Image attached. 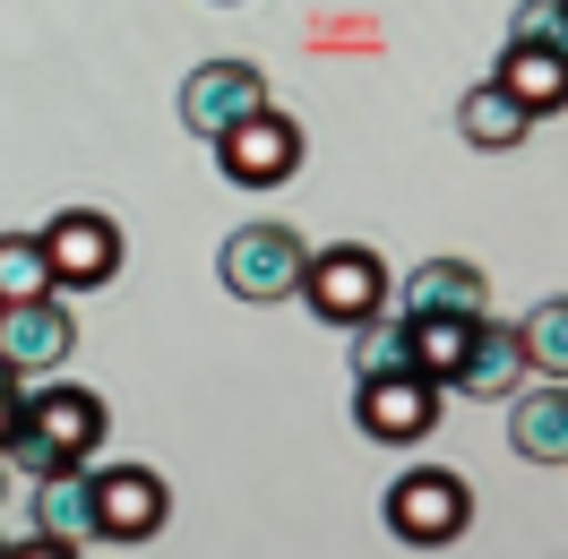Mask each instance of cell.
Returning a JSON list of instances; mask_svg holds the SVG:
<instances>
[{
    "mask_svg": "<svg viewBox=\"0 0 568 559\" xmlns=\"http://www.w3.org/2000/svg\"><path fill=\"white\" fill-rule=\"evenodd\" d=\"M104 396L95 387H70L52 379L27 396V414H18V430H9V465L27 474V482H43V474H61V465H95V448H104Z\"/></svg>",
    "mask_w": 568,
    "mask_h": 559,
    "instance_id": "6da1fadb",
    "label": "cell"
},
{
    "mask_svg": "<svg viewBox=\"0 0 568 559\" xmlns=\"http://www.w3.org/2000/svg\"><path fill=\"white\" fill-rule=\"evenodd\" d=\"M293 302H311L320 327L354 336V327H371V318L396 302V276H388V258H379V250L336 242V250H311V267H302V293H293Z\"/></svg>",
    "mask_w": 568,
    "mask_h": 559,
    "instance_id": "7a4b0ae2",
    "label": "cell"
},
{
    "mask_svg": "<svg viewBox=\"0 0 568 559\" xmlns=\"http://www.w3.org/2000/svg\"><path fill=\"white\" fill-rule=\"evenodd\" d=\"M302 267H311V250L293 224H242V233H224V258H215L224 293H242V302H293Z\"/></svg>",
    "mask_w": 568,
    "mask_h": 559,
    "instance_id": "3957f363",
    "label": "cell"
},
{
    "mask_svg": "<svg viewBox=\"0 0 568 559\" xmlns=\"http://www.w3.org/2000/svg\"><path fill=\"white\" fill-rule=\"evenodd\" d=\"M388 533L396 542H423V551H439V542H457L465 525H474V490L448 474V465H414L405 482H388Z\"/></svg>",
    "mask_w": 568,
    "mask_h": 559,
    "instance_id": "277c9868",
    "label": "cell"
},
{
    "mask_svg": "<svg viewBox=\"0 0 568 559\" xmlns=\"http://www.w3.org/2000/svg\"><path fill=\"white\" fill-rule=\"evenodd\" d=\"M215 164H224V181L233 190H284V181L302 173V121L293 112H250V121H233L224 139H215Z\"/></svg>",
    "mask_w": 568,
    "mask_h": 559,
    "instance_id": "5b68a950",
    "label": "cell"
},
{
    "mask_svg": "<svg viewBox=\"0 0 568 559\" xmlns=\"http://www.w3.org/2000/svg\"><path fill=\"white\" fill-rule=\"evenodd\" d=\"M43 258H52L61 293H95V284L121 276V224L104 207H61L43 224Z\"/></svg>",
    "mask_w": 568,
    "mask_h": 559,
    "instance_id": "8992f818",
    "label": "cell"
},
{
    "mask_svg": "<svg viewBox=\"0 0 568 559\" xmlns=\"http://www.w3.org/2000/svg\"><path fill=\"white\" fill-rule=\"evenodd\" d=\"M354 421L379 448H414L439 430V387L423 370H388V379H354Z\"/></svg>",
    "mask_w": 568,
    "mask_h": 559,
    "instance_id": "52a82bcc",
    "label": "cell"
},
{
    "mask_svg": "<svg viewBox=\"0 0 568 559\" xmlns=\"http://www.w3.org/2000/svg\"><path fill=\"white\" fill-rule=\"evenodd\" d=\"M250 112H267V70L258 61H199V70L181 78V121L199 139H224Z\"/></svg>",
    "mask_w": 568,
    "mask_h": 559,
    "instance_id": "ba28073f",
    "label": "cell"
},
{
    "mask_svg": "<svg viewBox=\"0 0 568 559\" xmlns=\"http://www.w3.org/2000/svg\"><path fill=\"white\" fill-rule=\"evenodd\" d=\"M78 353V318L61 293H43V302H0V362L18 370V379H43V370H61Z\"/></svg>",
    "mask_w": 568,
    "mask_h": 559,
    "instance_id": "9c48e42d",
    "label": "cell"
},
{
    "mask_svg": "<svg viewBox=\"0 0 568 559\" xmlns=\"http://www.w3.org/2000/svg\"><path fill=\"white\" fill-rule=\"evenodd\" d=\"M164 508H173L164 474H146V465L95 474V542H146V533H164Z\"/></svg>",
    "mask_w": 568,
    "mask_h": 559,
    "instance_id": "30bf717a",
    "label": "cell"
},
{
    "mask_svg": "<svg viewBox=\"0 0 568 559\" xmlns=\"http://www.w3.org/2000/svg\"><path fill=\"white\" fill-rule=\"evenodd\" d=\"M405 318H491V284L474 258H423L405 276V302H388Z\"/></svg>",
    "mask_w": 568,
    "mask_h": 559,
    "instance_id": "8fae6325",
    "label": "cell"
},
{
    "mask_svg": "<svg viewBox=\"0 0 568 559\" xmlns=\"http://www.w3.org/2000/svg\"><path fill=\"white\" fill-rule=\"evenodd\" d=\"M526 379H534V370H526V345H517V318H483L448 387H457V396H474V405H491V396H517Z\"/></svg>",
    "mask_w": 568,
    "mask_h": 559,
    "instance_id": "7c38bea8",
    "label": "cell"
},
{
    "mask_svg": "<svg viewBox=\"0 0 568 559\" xmlns=\"http://www.w3.org/2000/svg\"><path fill=\"white\" fill-rule=\"evenodd\" d=\"M508 448L526 465H568V379H542V387L508 396Z\"/></svg>",
    "mask_w": 568,
    "mask_h": 559,
    "instance_id": "4fadbf2b",
    "label": "cell"
},
{
    "mask_svg": "<svg viewBox=\"0 0 568 559\" xmlns=\"http://www.w3.org/2000/svg\"><path fill=\"white\" fill-rule=\"evenodd\" d=\"M491 78H499V87H508V95L534 112V121L568 112V52H551V43H508Z\"/></svg>",
    "mask_w": 568,
    "mask_h": 559,
    "instance_id": "5bb4252c",
    "label": "cell"
},
{
    "mask_svg": "<svg viewBox=\"0 0 568 559\" xmlns=\"http://www.w3.org/2000/svg\"><path fill=\"white\" fill-rule=\"evenodd\" d=\"M36 533H52V542H95V474L87 465H61V474H43L36 482Z\"/></svg>",
    "mask_w": 568,
    "mask_h": 559,
    "instance_id": "9a60e30c",
    "label": "cell"
},
{
    "mask_svg": "<svg viewBox=\"0 0 568 559\" xmlns=\"http://www.w3.org/2000/svg\"><path fill=\"white\" fill-rule=\"evenodd\" d=\"M457 130H465V146H483V155H508V146H526V130H534V112L499 87V78H483L474 95L457 104Z\"/></svg>",
    "mask_w": 568,
    "mask_h": 559,
    "instance_id": "2e32d148",
    "label": "cell"
},
{
    "mask_svg": "<svg viewBox=\"0 0 568 559\" xmlns=\"http://www.w3.org/2000/svg\"><path fill=\"white\" fill-rule=\"evenodd\" d=\"M396 318H405V311H396ZM474 327H483V318H405V353H414V370H423L439 396H448V379H457Z\"/></svg>",
    "mask_w": 568,
    "mask_h": 559,
    "instance_id": "e0dca14e",
    "label": "cell"
},
{
    "mask_svg": "<svg viewBox=\"0 0 568 559\" xmlns=\"http://www.w3.org/2000/svg\"><path fill=\"white\" fill-rule=\"evenodd\" d=\"M517 345H526V370L568 379V293H551V302H534V311L517 318Z\"/></svg>",
    "mask_w": 568,
    "mask_h": 559,
    "instance_id": "ac0fdd59",
    "label": "cell"
},
{
    "mask_svg": "<svg viewBox=\"0 0 568 559\" xmlns=\"http://www.w3.org/2000/svg\"><path fill=\"white\" fill-rule=\"evenodd\" d=\"M43 293H61L43 233H0V302H43Z\"/></svg>",
    "mask_w": 568,
    "mask_h": 559,
    "instance_id": "d6986e66",
    "label": "cell"
},
{
    "mask_svg": "<svg viewBox=\"0 0 568 559\" xmlns=\"http://www.w3.org/2000/svg\"><path fill=\"white\" fill-rule=\"evenodd\" d=\"M388 370H414V353H405V318L379 311L371 327H354V379H388Z\"/></svg>",
    "mask_w": 568,
    "mask_h": 559,
    "instance_id": "ffe728a7",
    "label": "cell"
},
{
    "mask_svg": "<svg viewBox=\"0 0 568 559\" xmlns=\"http://www.w3.org/2000/svg\"><path fill=\"white\" fill-rule=\"evenodd\" d=\"M508 43H551V52H568V9L560 0H517V9H508Z\"/></svg>",
    "mask_w": 568,
    "mask_h": 559,
    "instance_id": "44dd1931",
    "label": "cell"
},
{
    "mask_svg": "<svg viewBox=\"0 0 568 559\" xmlns=\"http://www.w3.org/2000/svg\"><path fill=\"white\" fill-rule=\"evenodd\" d=\"M18 414H27V379L0 362V448H9V430H18Z\"/></svg>",
    "mask_w": 568,
    "mask_h": 559,
    "instance_id": "7402d4cb",
    "label": "cell"
},
{
    "mask_svg": "<svg viewBox=\"0 0 568 559\" xmlns=\"http://www.w3.org/2000/svg\"><path fill=\"white\" fill-rule=\"evenodd\" d=\"M9 559H78V542H52V533H36V542H9Z\"/></svg>",
    "mask_w": 568,
    "mask_h": 559,
    "instance_id": "603a6c76",
    "label": "cell"
},
{
    "mask_svg": "<svg viewBox=\"0 0 568 559\" xmlns=\"http://www.w3.org/2000/svg\"><path fill=\"white\" fill-rule=\"evenodd\" d=\"M0 490H9V456H0Z\"/></svg>",
    "mask_w": 568,
    "mask_h": 559,
    "instance_id": "cb8c5ba5",
    "label": "cell"
},
{
    "mask_svg": "<svg viewBox=\"0 0 568 559\" xmlns=\"http://www.w3.org/2000/svg\"><path fill=\"white\" fill-rule=\"evenodd\" d=\"M0 559H9V542H0Z\"/></svg>",
    "mask_w": 568,
    "mask_h": 559,
    "instance_id": "d4e9b609",
    "label": "cell"
},
{
    "mask_svg": "<svg viewBox=\"0 0 568 559\" xmlns=\"http://www.w3.org/2000/svg\"><path fill=\"white\" fill-rule=\"evenodd\" d=\"M560 9H568V0H560Z\"/></svg>",
    "mask_w": 568,
    "mask_h": 559,
    "instance_id": "484cf974",
    "label": "cell"
}]
</instances>
